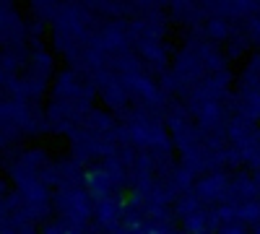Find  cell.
Wrapping results in <instances>:
<instances>
[{"label":"cell","mask_w":260,"mask_h":234,"mask_svg":"<svg viewBox=\"0 0 260 234\" xmlns=\"http://www.w3.org/2000/svg\"><path fill=\"white\" fill-rule=\"evenodd\" d=\"M122 219H125V200H122L120 195H112V198H104V200H96V203H94L91 221H94L99 229L115 231Z\"/></svg>","instance_id":"3"},{"label":"cell","mask_w":260,"mask_h":234,"mask_svg":"<svg viewBox=\"0 0 260 234\" xmlns=\"http://www.w3.org/2000/svg\"><path fill=\"white\" fill-rule=\"evenodd\" d=\"M234 29H237L234 21L221 18V16H208L203 21V26H201V34L206 37V42H211V45H221V42L232 39Z\"/></svg>","instance_id":"7"},{"label":"cell","mask_w":260,"mask_h":234,"mask_svg":"<svg viewBox=\"0 0 260 234\" xmlns=\"http://www.w3.org/2000/svg\"><path fill=\"white\" fill-rule=\"evenodd\" d=\"M11 193H13V190H11L8 180H6V177H0V200H6V198H8Z\"/></svg>","instance_id":"12"},{"label":"cell","mask_w":260,"mask_h":234,"mask_svg":"<svg viewBox=\"0 0 260 234\" xmlns=\"http://www.w3.org/2000/svg\"><path fill=\"white\" fill-rule=\"evenodd\" d=\"M250 39H247V34H245V29L237 24V29H234V34H232V39L226 42V60H240V57H247L250 55Z\"/></svg>","instance_id":"8"},{"label":"cell","mask_w":260,"mask_h":234,"mask_svg":"<svg viewBox=\"0 0 260 234\" xmlns=\"http://www.w3.org/2000/svg\"><path fill=\"white\" fill-rule=\"evenodd\" d=\"M52 211L71 226L83 229L91 221L94 198L89 195V190L83 185H65V187H57V193L52 195Z\"/></svg>","instance_id":"1"},{"label":"cell","mask_w":260,"mask_h":234,"mask_svg":"<svg viewBox=\"0 0 260 234\" xmlns=\"http://www.w3.org/2000/svg\"><path fill=\"white\" fill-rule=\"evenodd\" d=\"M240 26L245 29V34H247V39H250V45L260 47V13H257V16H250V18H245Z\"/></svg>","instance_id":"10"},{"label":"cell","mask_w":260,"mask_h":234,"mask_svg":"<svg viewBox=\"0 0 260 234\" xmlns=\"http://www.w3.org/2000/svg\"><path fill=\"white\" fill-rule=\"evenodd\" d=\"M216 234H250V231H247V226H245V224H240V221H232V224L221 226Z\"/></svg>","instance_id":"11"},{"label":"cell","mask_w":260,"mask_h":234,"mask_svg":"<svg viewBox=\"0 0 260 234\" xmlns=\"http://www.w3.org/2000/svg\"><path fill=\"white\" fill-rule=\"evenodd\" d=\"M237 221L255 229L257 221H260V198H257V200H250V203H245V206L237 208Z\"/></svg>","instance_id":"9"},{"label":"cell","mask_w":260,"mask_h":234,"mask_svg":"<svg viewBox=\"0 0 260 234\" xmlns=\"http://www.w3.org/2000/svg\"><path fill=\"white\" fill-rule=\"evenodd\" d=\"M260 94V50L245 57V65L237 76V96Z\"/></svg>","instance_id":"5"},{"label":"cell","mask_w":260,"mask_h":234,"mask_svg":"<svg viewBox=\"0 0 260 234\" xmlns=\"http://www.w3.org/2000/svg\"><path fill=\"white\" fill-rule=\"evenodd\" d=\"M252 180H255V187H257V198H260V169L252 172Z\"/></svg>","instance_id":"13"},{"label":"cell","mask_w":260,"mask_h":234,"mask_svg":"<svg viewBox=\"0 0 260 234\" xmlns=\"http://www.w3.org/2000/svg\"><path fill=\"white\" fill-rule=\"evenodd\" d=\"M229 172L219 169V172H208L206 177H201L195 182V195L203 206H221L226 203V195H229Z\"/></svg>","instance_id":"2"},{"label":"cell","mask_w":260,"mask_h":234,"mask_svg":"<svg viewBox=\"0 0 260 234\" xmlns=\"http://www.w3.org/2000/svg\"><path fill=\"white\" fill-rule=\"evenodd\" d=\"M252 234H260V221H257V226H255V231Z\"/></svg>","instance_id":"14"},{"label":"cell","mask_w":260,"mask_h":234,"mask_svg":"<svg viewBox=\"0 0 260 234\" xmlns=\"http://www.w3.org/2000/svg\"><path fill=\"white\" fill-rule=\"evenodd\" d=\"M250 200H257V187H255V180L250 172L240 169V172H234L229 177V195H226V203L232 206H245Z\"/></svg>","instance_id":"4"},{"label":"cell","mask_w":260,"mask_h":234,"mask_svg":"<svg viewBox=\"0 0 260 234\" xmlns=\"http://www.w3.org/2000/svg\"><path fill=\"white\" fill-rule=\"evenodd\" d=\"M201 234H213V231H201Z\"/></svg>","instance_id":"15"},{"label":"cell","mask_w":260,"mask_h":234,"mask_svg":"<svg viewBox=\"0 0 260 234\" xmlns=\"http://www.w3.org/2000/svg\"><path fill=\"white\" fill-rule=\"evenodd\" d=\"M83 187L89 190V195L94 198V203L115 195V193H112V190H115V182L110 180V175H107L102 166H91L89 172H86V177H83Z\"/></svg>","instance_id":"6"}]
</instances>
